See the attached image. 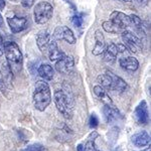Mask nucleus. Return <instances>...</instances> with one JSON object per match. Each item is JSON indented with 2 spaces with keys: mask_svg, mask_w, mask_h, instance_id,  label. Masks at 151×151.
Returning <instances> with one entry per match:
<instances>
[{
  "mask_svg": "<svg viewBox=\"0 0 151 151\" xmlns=\"http://www.w3.org/2000/svg\"><path fill=\"white\" fill-rule=\"evenodd\" d=\"M3 53H5L7 65L11 74H19L22 70L23 58L18 45L13 41H6L3 43Z\"/></svg>",
  "mask_w": 151,
  "mask_h": 151,
  "instance_id": "obj_1",
  "label": "nucleus"
},
{
  "mask_svg": "<svg viewBox=\"0 0 151 151\" xmlns=\"http://www.w3.org/2000/svg\"><path fill=\"white\" fill-rule=\"evenodd\" d=\"M52 102V93L47 83L43 81L36 82L33 92V104L36 110L42 112Z\"/></svg>",
  "mask_w": 151,
  "mask_h": 151,
  "instance_id": "obj_2",
  "label": "nucleus"
},
{
  "mask_svg": "<svg viewBox=\"0 0 151 151\" xmlns=\"http://www.w3.org/2000/svg\"><path fill=\"white\" fill-rule=\"evenodd\" d=\"M55 103L60 113L65 117V119H70L74 114V108H73L72 102L67 93L63 90H57L53 95Z\"/></svg>",
  "mask_w": 151,
  "mask_h": 151,
  "instance_id": "obj_3",
  "label": "nucleus"
},
{
  "mask_svg": "<svg viewBox=\"0 0 151 151\" xmlns=\"http://www.w3.org/2000/svg\"><path fill=\"white\" fill-rule=\"evenodd\" d=\"M53 14V7L50 3L47 1H41L36 4L33 11L35 21L37 24H45L47 23Z\"/></svg>",
  "mask_w": 151,
  "mask_h": 151,
  "instance_id": "obj_4",
  "label": "nucleus"
},
{
  "mask_svg": "<svg viewBox=\"0 0 151 151\" xmlns=\"http://www.w3.org/2000/svg\"><path fill=\"white\" fill-rule=\"evenodd\" d=\"M121 37L124 42V45L127 47L129 52L137 53L143 50L142 41L137 35H135L129 30H123L121 33Z\"/></svg>",
  "mask_w": 151,
  "mask_h": 151,
  "instance_id": "obj_5",
  "label": "nucleus"
},
{
  "mask_svg": "<svg viewBox=\"0 0 151 151\" xmlns=\"http://www.w3.org/2000/svg\"><path fill=\"white\" fill-rule=\"evenodd\" d=\"M129 50H127V47H125L122 43H114L111 42L105 47L104 50V60H106L109 64L115 62V60L117 58L119 55H124V53L128 52Z\"/></svg>",
  "mask_w": 151,
  "mask_h": 151,
  "instance_id": "obj_6",
  "label": "nucleus"
},
{
  "mask_svg": "<svg viewBox=\"0 0 151 151\" xmlns=\"http://www.w3.org/2000/svg\"><path fill=\"white\" fill-rule=\"evenodd\" d=\"M134 119L139 125H147L149 123L150 117L149 112H148V106L146 101H142L136 107L135 111H134Z\"/></svg>",
  "mask_w": 151,
  "mask_h": 151,
  "instance_id": "obj_7",
  "label": "nucleus"
},
{
  "mask_svg": "<svg viewBox=\"0 0 151 151\" xmlns=\"http://www.w3.org/2000/svg\"><path fill=\"white\" fill-rule=\"evenodd\" d=\"M52 37L55 40H63L70 45H75L77 41L74 32L68 26H58L53 31Z\"/></svg>",
  "mask_w": 151,
  "mask_h": 151,
  "instance_id": "obj_8",
  "label": "nucleus"
},
{
  "mask_svg": "<svg viewBox=\"0 0 151 151\" xmlns=\"http://www.w3.org/2000/svg\"><path fill=\"white\" fill-rule=\"evenodd\" d=\"M110 21L113 22L115 25L118 26L120 29L124 30L125 28L129 27L131 25L130 16L123 13L121 11H113L110 15Z\"/></svg>",
  "mask_w": 151,
  "mask_h": 151,
  "instance_id": "obj_9",
  "label": "nucleus"
},
{
  "mask_svg": "<svg viewBox=\"0 0 151 151\" xmlns=\"http://www.w3.org/2000/svg\"><path fill=\"white\" fill-rule=\"evenodd\" d=\"M74 65H75L74 58L70 57V55H65L63 58H60V60H57V63H55V69H57L58 73L69 74L74 69Z\"/></svg>",
  "mask_w": 151,
  "mask_h": 151,
  "instance_id": "obj_10",
  "label": "nucleus"
},
{
  "mask_svg": "<svg viewBox=\"0 0 151 151\" xmlns=\"http://www.w3.org/2000/svg\"><path fill=\"white\" fill-rule=\"evenodd\" d=\"M7 23H8L10 30L13 33H18L20 31L27 28L28 21L25 17H20V16H13V17L7 18Z\"/></svg>",
  "mask_w": 151,
  "mask_h": 151,
  "instance_id": "obj_11",
  "label": "nucleus"
},
{
  "mask_svg": "<svg viewBox=\"0 0 151 151\" xmlns=\"http://www.w3.org/2000/svg\"><path fill=\"white\" fill-rule=\"evenodd\" d=\"M103 113L108 123H113L115 121H118L119 119L122 118V115L119 112L118 109L112 104H105L103 108Z\"/></svg>",
  "mask_w": 151,
  "mask_h": 151,
  "instance_id": "obj_12",
  "label": "nucleus"
},
{
  "mask_svg": "<svg viewBox=\"0 0 151 151\" xmlns=\"http://www.w3.org/2000/svg\"><path fill=\"white\" fill-rule=\"evenodd\" d=\"M52 36L45 30L40 31L37 36H36V45H37L38 48L42 52H47L48 45L52 42Z\"/></svg>",
  "mask_w": 151,
  "mask_h": 151,
  "instance_id": "obj_13",
  "label": "nucleus"
},
{
  "mask_svg": "<svg viewBox=\"0 0 151 151\" xmlns=\"http://www.w3.org/2000/svg\"><path fill=\"white\" fill-rule=\"evenodd\" d=\"M131 141L136 147H144L150 145V135L146 131H139L131 137Z\"/></svg>",
  "mask_w": 151,
  "mask_h": 151,
  "instance_id": "obj_14",
  "label": "nucleus"
},
{
  "mask_svg": "<svg viewBox=\"0 0 151 151\" xmlns=\"http://www.w3.org/2000/svg\"><path fill=\"white\" fill-rule=\"evenodd\" d=\"M119 64L120 67L123 70H128V72H135L139 67V63L135 58L128 55V57H123L119 60Z\"/></svg>",
  "mask_w": 151,
  "mask_h": 151,
  "instance_id": "obj_15",
  "label": "nucleus"
},
{
  "mask_svg": "<svg viewBox=\"0 0 151 151\" xmlns=\"http://www.w3.org/2000/svg\"><path fill=\"white\" fill-rule=\"evenodd\" d=\"M95 40H96V45H95L93 50H92V53L94 55H100L104 52L105 47H106L105 37L100 29H97L95 31Z\"/></svg>",
  "mask_w": 151,
  "mask_h": 151,
  "instance_id": "obj_16",
  "label": "nucleus"
},
{
  "mask_svg": "<svg viewBox=\"0 0 151 151\" xmlns=\"http://www.w3.org/2000/svg\"><path fill=\"white\" fill-rule=\"evenodd\" d=\"M109 75L111 76V79H112V86H111V91L115 92V93H123L124 91L126 90L127 88V84L126 82L124 81L123 79H121L120 77L116 76L115 74L111 72V70H108Z\"/></svg>",
  "mask_w": 151,
  "mask_h": 151,
  "instance_id": "obj_17",
  "label": "nucleus"
},
{
  "mask_svg": "<svg viewBox=\"0 0 151 151\" xmlns=\"http://www.w3.org/2000/svg\"><path fill=\"white\" fill-rule=\"evenodd\" d=\"M47 52L48 53V58H50V60L52 62H57V60H58L60 58H63L65 55V53L62 52V50L58 48L55 40H52V42L50 43Z\"/></svg>",
  "mask_w": 151,
  "mask_h": 151,
  "instance_id": "obj_18",
  "label": "nucleus"
},
{
  "mask_svg": "<svg viewBox=\"0 0 151 151\" xmlns=\"http://www.w3.org/2000/svg\"><path fill=\"white\" fill-rule=\"evenodd\" d=\"M99 137V134L96 131H93L87 138V141L84 145V151H101L96 145V139Z\"/></svg>",
  "mask_w": 151,
  "mask_h": 151,
  "instance_id": "obj_19",
  "label": "nucleus"
},
{
  "mask_svg": "<svg viewBox=\"0 0 151 151\" xmlns=\"http://www.w3.org/2000/svg\"><path fill=\"white\" fill-rule=\"evenodd\" d=\"M38 75L40 76L42 79L47 80V81H50L52 80L53 76H55V70H53L52 67L48 64H42L37 70Z\"/></svg>",
  "mask_w": 151,
  "mask_h": 151,
  "instance_id": "obj_20",
  "label": "nucleus"
},
{
  "mask_svg": "<svg viewBox=\"0 0 151 151\" xmlns=\"http://www.w3.org/2000/svg\"><path fill=\"white\" fill-rule=\"evenodd\" d=\"M94 93L98 98L101 100L103 103L105 104H112V100L110 98V96L107 93V91L104 89L103 87H101L100 85H97V86L94 87Z\"/></svg>",
  "mask_w": 151,
  "mask_h": 151,
  "instance_id": "obj_21",
  "label": "nucleus"
},
{
  "mask_svg": "<svg viewBox=\"0 0 151 151\" xmlns=\"http://www.w3.org/2000/svg\"><path fill=\"white\" fill-rule=\"evenodd\" d=\"M97 81L100 84V86L103 87L106 91H111V86H112V79L111 76L109 75L108 70L106 72V74L100 75L97 79Z\"/></svg>",
  "mask_w": 151,
  "mask_h": 151,
  "instance_id": "obj_22",
  "label": "nucleus"
},
{
  "mask_svg": "<svg viewBox=\"0 0 151 151\" xmlns=\"http://www.w3.org/2000/svg\"><path fill=\"white\" fill-rule=\"evenodd\" d=\"M130 19H131V25H134L135 29L140 33V35H141V33H142V35H144V30H143V24H142L141 19L138 17L136 14H131Z\"/></svg>",
  "mask_w": 151,
  "mask_h": 151,
  "instance_id": "obj_23",
  "label": "nucleus"
},
{
  "mask_svg": "<svg viewBox=\"0 0 151 151\" xmlns=\"http://www.w3.org/2000/svg\"><path fill=\"white\" fill-rule=\"evenodd\" d=\"M102 26H103L104 30L107 31V32H109V33H117V32H119V31H122V29H120L113 22H111L110 20L104 21V22L102 23Z\"/></svg>",
  "mask_w": 151,
  "mask_h": 151,
  "instance_id": "obj_24",
  "label": "nucleus"
},
{
  "mask_svg": "<svg viewBox=\"0 0 151 151\" xmlns=\"http://www.w3.org/2000/svg\"><path fill=\"white\" fill-rule=\"evenodd\" d=\"M72 22L76 27H82L84 24V17H83L82 13H75L72 16Z\"/></svg>",
  "mask_w": 151,
  "mask_h": 151,
  "instance_id": "obj_25",
  "label": "nucleus"
},
{
  "mask_svg": "<svg viewBox=\"0 0 151 151\" xmlns=\"http://www.w3.org/2000/svg\"><path fill=\"white\" fill-rule=\"evenodd\" d=\"M23 151H47L45 149V146H42L41 144H31L27 146Z\"/></svg>",
  "mask_w": 151,
  "mask_h": 151,
  "instance_id": "obj_26",
  "label": "nucleus"
},
{
  "mask_svg": "<svg viewBox=\"0 0 151 151\" xmlns=\"http://www.w3.org/2000/svg\"><path fill=\"white\" fill-rule=\"evenodd\" d=\"M89 125H90V127H91L92 129H95V128L98 127V125H99V119H98V117H97V115L95 113H93L91 116H90Z\"/></svg>",
  "mask_w": 151,
  "mask_h": 151,
  "instance_id": "obj_27",
  "label": "nucleus"
},
{
  "mask_svg": "<svg viewBox=\"0 0 151 151\" xmlns=\"http://www.w3.org/2000/svg\"><path fill=\"white\" fill-rule=\"evenodd\" d=\"M21 4L25 8H30L35 4V0H21Z\"/></svg>",
  "mask_w": 151,
  "mask_h": 151,
  "instance_id": "obj_28",
  "label": "nucleus"
},
{
  "mask_svg": "<svg viewBox=\"0 0 151 151\" xmlns=\"http://www.w3.org/2000/svg\"><path fill=\"white\" fill-rule=\"evenodd\" d=\"M4 87H5V85H4L3 76H2V73L0 72V90H1V91H3V90H4Z\"/></svg>",
  "mask_w": 151,
  "mask_h": 151,
  "instance_id": "obj_29",
  "label": "nucleus"
},
{
  "mask_svg": "<svg viewBox=\"0 0 151 151\" xmlns=\"http://www.w3.org/2000/svg\"><path fill=\"white\" fill-rule=\"evenodd\" d=\"M134 1H135L136 3L140 6H144L148 3V0H134Z\"/></svg>",
  "mask_w": 151,
  "mask_h": 151,
  "instance_id": "obj_30",
  "label": "nucleus"
},
{
  "mask_svg": "<svg viewBox=\"0 0 151 151\" xmlns=\"http://www.w3.org/2000/svg\"><path fill=\"white\" fill-rule=\"evenodd\" d=\"M3 38H2L1 35H0V58L3 55Z\"/></svg>",
  "mask_w": 151,
  "mask_h": 151,
  "instance_id": "obj_31",
  "label": "nucleus"
},
{
  "mask_svg": "<svg viewBox=\"0 0 151 151\" xmlns=\"http://www.w3.org/2000/svg\"><path fill=\"white\" fill-rule=\"evenodd\" d=\"M5 8V1L4 0H0V10H3Z\"/></svg>",
  "mask_w": 151,
  "mask_h": 151,
  "instance_id": "obj_32",
  "label": "nucleus"
},
{
  "mask_svg": "<svg viewBox=\"0 0 151 151\" xmlns=\"http://www.w3.org/2000/svg\"><path fill=\"white\" fill-rule=\"evenodd\" d=\"M77 150L78 151H84V145L83 144H79L77 146Z\"/></svg>",
  "mask_w": 151,
  "mask_h": 151,
  "instance_id": "obj_33",
  "label": "nucleus"
},
{
  "mask_svg": "<svg viewBox=\"0 0 151 151\" xmlns=\"http://www.w3.org/2000/svg\"><path fill=\"white\" fill-rule=\"evenodd\" d=\"M65 2H67V3H70V5H72V7H73V8H74V9H75V11H77V10H76V8H75V5H74V4H73L72 0H65Z\"/></svg>",
  "mask_w": 151,
  "mask_h": 151,
  "instance_id": "obj_34",
  "label": "nucleus"
},
{
  "mask_svg": "<svg viewBox=\"0 0 151 151\" xmlns=\"http://www.w3.org/2000/svg\"><path fill=\"white\" fill-rule=\"evenodd\" d=\"M3 25V18H2V15L0 14V27Z\"/></svg>",
  "mask_w": 151,
  "mask_h": 151,
  "instance_id": "obj_35",
  "label": "nucleus"
},
{
  "mask_svg": "<svg viewBox=\"0 0 151 151\" xmlns=\"http://www.w3.org/2000/svg\"><path fill=\"white\" fill-rule=\"evenodd\" d=\"M115 151H123V150H122V149H121V148H120V147H117V149H116Z\"/></svg>",
  "mask_w": 151,
  "mask_h": 151,
  "instance_id": "obj_36",
  "label": "nucleus"
},
{
  "mask_svg": "<svg viewBox=\"0 0 151 151\" xmlns=\"http://www.w3.org/2000/svg\"><path fill=\"white\" fill-rule=\"evenodd\" d=\"M144 151H150V145H149V147H148V148H146V149H145Z\"/></svg>",
  "mask_w": 151,
  "mask_h": 151,
  "instance_id": "obj_37",
  "label": "nucleus"
},
{
  "mask_svg": "<svg viewBox=\"0 0 151 151\" xmlns=\"http://www.w3.org/2000/svg\"><path fill=\"white\" fill-rule=\"evenodd\" d=\"M121 1H125V2H131V0H121Z\"/></svg>",
  "mask_w": 151,
  "mask_h": 151,
  "instance_id": "obj_38",
  "label": "nucleus"
}]
</instances>
